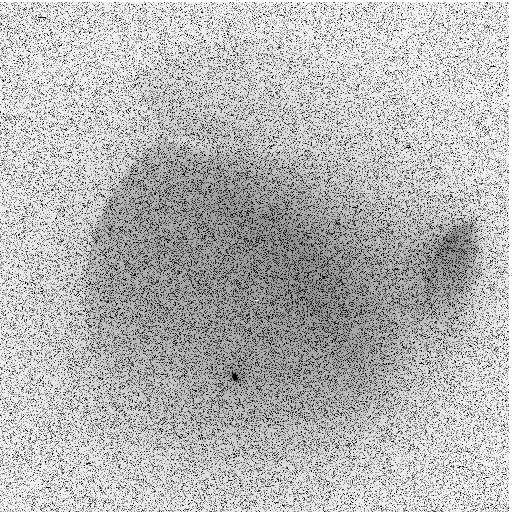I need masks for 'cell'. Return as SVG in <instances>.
I'll return each instance as SVG.
<instances>
[{"mask_svg": "<svg viewBox=\"0 0 512 512\" xmlns=\"http://www.w3.org/2000/svg\"><path fill=\"white\" fill-rule=\"evenodd\" d=\"M481 255L479 229L461 221L442 234L426 262V280L431 294L440 301L457 298L472 281Z\"/></svg>", "mask_w": 512, "mask_h": 512, "instance_id": "6da1fadb", "label": "cell"}]
</instances>
